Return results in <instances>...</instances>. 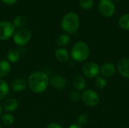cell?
Instances as JSON below:
<instances>
[{"mask_svg": "<svg viewBox=\"0 0 129 128\" xmlns=\"http://www.w3.org/2000/svg\"><path fill=\"white\" fill-rule=\"evenodd\" d=\"M32 34L31 32L26 28L18 29L15 31L13 35L14 42L18 46H23L26 45L31 39Z\"/></svg>", "mask_w": 129, "mask_h": 128, "instance_id": "5", "label": "cell"}, {"mask_svg": "<svg viewBox=\"0 0 129 128\" xmlns=\"http://www.w3.org/2000/svg\"><path fill=\"white\" fill-rule=\"evenodd\" d=\"M79 26V18L77 14L69 12L66 14L61 20V28L67 33L76 32Z\"/></svg>", "mask_w": 129, "mask_h": 128, "instance_id": "3", "label": "cell"}, {"mask_svg": "<svg viewBox=\"0 0 129 128\" xmlns=\"http://www.w3.org/2000/svg\"><path fill=\"white\" fill-rule=\"evenodd\" d=\"M116 72V66L112 63H105L102 65L100 69V72L103 75V77L110 78L115 75Z\"/></svg>", "mask_w": 129, "mask_h": 128, "instance_id": "10", "label": "cell"}, {"mask_svg": "<svg viewBox=\"0 0 129 128\" xmlns=\"http://www.w3.org/2000/svg\"><path fill=\"white\" fill-rule=\"evenodd\" d=\"M100 66L94 62L85 63L82 66V72L85 76L89 78L98 77L100 74Z\"/></svg>", "mask_w": 129, "mask_h": 128, "instance_id": "8", "label": "cell"}, {"mask_svg": "<svg viewBox=\"0 0 129 128\" xmlns=\"http://www.w3.org/2000/svg\"><path fill=\"white\" fill-rule=\"evenodd\" d=\"M1 1L7 5H13L17 2V0H1Z\"/></svg>", "mask_w": 129, "mask_h": 128, "instance_id": "28", "label": "cell"}, {"mask_svg": "<svg viewBox=\"0 0 129 128\" xmlns=\"http://www.w3.org/2000/svg\"><path fill=\"white\" fill-rule=\"evenodd\" d=\"M119 25L123 29L129 31V13L122 15L119 20Z\"/></svg>", "mask_w": 129, "mask_h": 128, "instance_id": "22", "label": "cell"}, {"mask_svg": "<svg viewBox=\"0 0 129 128\" xmlns=\"http://www.w3.org/2000/svg\"><path fill=\"white\" fill-rule=\"evenodd\" d=\"M73 84L74 88L77 91H85V89L86 88V81L82 76L77 75L74 78V79L73 81Z\"/></svg>", "mask_w": 129, "mask_h": 128, "instance_id": "16", "label": "cell"}, {"mask_svg": "<svg viewBox=\"0 0 129 128\" xmlns=\"http://www.w3.org/2000/svg\"><path fill=\"white\" fill-rule=\"evenodd\" d=\"M79 5L84 10H89L94 6V0H79Z\"/></svg>", "mask_w": 129, "mask_h": 128, "instance_id": "24", "label": "cell"}, {"mask_svg": "<svg viewBox=\"0 0 129 128\" xmlns=\"http://www.w3.org/2000/svg\"><path fill=\"white\" fill-rule=\"evenodd\" d=\"M0 128H2V125H1V124H0Z\"/></svg>", "mask_w": 129, "mask_h": 128, "instance_id": "31", "label": "cell"}, {"mask_svg": "<svg viewBox=\"0 0 129 128\" xmlns=\"http://www.w3.org/2000/svg\"><path fill=\"white\" fill-rule=\"evenodd\" d=\"M122 128H129V127H122Z\"/></svg>", "mask_w": 129, "mask_h": 128, "instance_id": "32", "label": "cell"}, {"mask_svg": "<svg viewBox=\"0 0 129 128\" xmlns=\"http://www.w3.org/2000/svg\"><path fill=\"white\" fill-rule=\"evenodd\" d=\"M98 11L104 17H111L116 11V7L112 0H100L98 3Z\"/></svg>", "mask_w": 129, "mask_h": 128, "instance_id": "6", "label": "cell"}, {"mask_svg": "<svg viewBox=\"0 0 129 128\" xmlns=\"http://www.w3.org/2000/svg\"><path fill=\"white\" fill-rule=\"evenodd\" d=\"M116 68L122 76L129 78V58L120 59L117 63Z\"/></svg>", "mask_w": 129, "mask_h": 128, "instance_id": "9", "label": "cell"}, {"mask_svg": "<svg viewBox=\"0 0 129 128\" xmlns=\"http://www.w3.org/2000/svg\"><path fill=\"white\" fill-rule=\"evenodd\" d=\"M90 54V48L88 45L83 41H79L74 44L71 49L70 56L76 62H83L86 60Z\"/></svg>", "mask_w": 129, "mask_h": 128, "instance_id": "2", "label": "cell"}, {"mask_svg": "<svg viewBox=\"0 0 129 128\" xmlns=\"http://www.w3.org/2000/svg\"><path fill=\"white\" fill-rule=\"evenodd\" d=\"M55 41H56V44L58 46H60V48L61 47H64V46L67 45L70 43V37L67 34H60V35H59L57 37Z\"/></svg>", "mask_w": 129, "mask_h": 128, "instance_id": "19", "label": "cell"}, {"mask_svg": "<svg viewBox=\"0 0 129 128\" xmlns=\"http://www.w3.org/2000/svg\"><path fill=\"white\" fill-rule=\"evenodd\" d=\"M68 128H83V127H82V126L79 125L78 124H73L70 125Z\"/></svg>", "mask_w": 129, "mask_h": 128, "instance_id": "29", "label": "cell"}, {"mask_svg": "<svg viewBox=\"0 0 129 128\" xmlns=\"http://www.w3.org/2000/svg\"><path fill=\"white\" fill-rule=\"evenodd\" d=\"M27 87V82L23 78H16L11 84V88L15 92H22Z\"/></svg>", "mask_w": 129, "mask_h": 128, "instance_id": "13", "label": "cell"}, {"mask_svg": "<svg viewBox=\"0 0 129 128\" xmlns=\"http://www.w3.org/2000/svg\"><path fill=\"white\" fill-rule=\"evenodd\" d=\"M83 103L88 107H95L100 103V97L98 94L91 89L85 90L82 94V99Z\"/></svg>", "mask_w": 129, "mask_h": 128, "instance_id": "4", "label": "cell"}, {"mask_svg": "<svg viewBox=\"0 0 129 128\" xmlns=\"http://www.w3.org/2000/svg\"><path fill=\"white\" fill-rule=\"evenodd\" d=\"M15 32V27L9 21L0 22V40L5 41L11 38Z\"/></svg>", "mask_w": 129, "mask_h": 128, "instance_id": "7", "label": "cell"}, {"mask_svg": "<svg viewBox=\"0 0 129 128\" xmlns=\"http://www.w3.org/2000/svg\"><path fill=\"white\" fill-rule=\"evenodd\" d=\"M116 1H120V0H116Z\"/></svg>", "mask_w": 129, "mask_h": 128, "instance_id": "33", "label": "cell"}, {"mask_svg": "<svg viewBox=\"0 0 129 128\" xmlns=\"http://www.w3.org/2000/svg\"><path fill=\"white\" fill-rule=\"evenodd\" d=\"M3 106H2V105L0 103V118L2 117V115H3Z\"/></svg>", "mask_w": 129, "mask_h": 128, "instance_id": "30", "label": "cell"}, {"mask_svg": "<svg viewBox=\"0 0 129 128\" xmlns=\"http://www.w3.org/2000/svg\"><path fill=\"white\" fill-rule=\"evenodd\" d=\"M78 121V124L80 126H85L86 124H88V117L86 114H82L78 117L77 119Z\"/></svg>", "mask_w": 129, "mask_h": 128, "instance_id": "26", "label": "cell"}, {"mask_svg": "<svg viewBox=\"0 0 129 128\" xmlns=\"http://www.w3.org/2000/svg\"><path fill=\"white\" fill-rule=\"evenodd\" d=\"M11 70V63L6 60H0V79H2L8 75Z\"/></svg>", "mask_w": 129, "mask_h": 128, "instance_id": "15", "label": "cell"}, {"mask_svg": "<svg viewBox=\"0 0 129 128\" xmlns=\"http://www.w3.org/2000/svg\"><path fill=\"white\" fill-rule=\"evenodd\" d=\"M20 53L16 49H10L7 53V58L10 63H15L20 60Z\"/></svg>", "mask_w": 129, "mask_h": 128, "instance_id": "18", "label": "cell"}, {"mask_svg": "<svg viewBox=\"0 0 129 128\" xmlns=\"http://www.w3.org/2000/svg\"><path fill=\"white\" fill-rule=\"evenodd\" d=\"M69 98H70L71 102L77 103L82 99V94L79 91H71L70 95H69Z\"/></svg>", "mask_w": 129, "mask_h": 128, "instance_id": "25", "label": "cell"}, {"mask_svg": "<svg viewBox=\"0 0 129 128\" xmlns=\"http://www.w3.org/2000/svg\"><path fill=\"white\" fill-rule=\"evenodd\" d=\"M54 55H55L56 59L61 63L68 61L70 57V54L69 51L64 48H57L54 51Z\"/></svg>", "mask_w": 129, "mask_h": 128, "instance_id": "12", "label": "cell"}, {"mask_svg": "<svg viewBox=\"0 0 129 128\" xmlns=\"http://www.w3.org/2000/svg\"><path fill=\"white\" fill-rule=\"evenodd\" d=\"M10 87L6 81L0 79V100L6 97L9 93Z\"/></svg>", "mask_w": 129, "mask_h": 128, "instance_id": "17", "label": "cell"}, {"mask_svg": "<svg viewBox=\"0 0 129 128\" xmlns=\"http://www.w3.org/2000/svg\"><path fill=\"white\" fill-rule=\"evenodd\" d=\"M49 84L56 90H62L67 85V81L64 77L61 75H55L50 79Z\"/></svg>", "mask_w": 129, "mask_h": 128, "instance_id": "11", "label": "cell"}, {"mask_svg": "<svg viewBox=\"0 0 129 128\" xmlns=\"http://www.w3.org/2000/svg\"><path fill=\"white\" fill-rule=\"evenodd\" d=\"M2 106L3 109H5L8 113H11L16 111L18 108V101L14 98H8L5 101Z\"/></svg>", "mask_w": 129, "mask_h": 128, "instance_id": "14", "label": "cell"}, {"mask_svg": "<svg viewBox=\"0 0 129 128\" xmlns=\"http://www.w3.org/2000/svg\"><path fill=\"white\" fill-rule=\"evenodd\" d=\"M26 23V19L24 16H22V15L17 16L14 19V22H13V25L14 26V27L18 28V29L23 28Z\"/></svg>", "mask_w": 129, "mask_h": 128, "instance_id": "21", "label": "cell"}, {"mask_svg": "<svg viewBox=\"0 0 129 128\" xmlns=\"http://www.w3.org/2000/svg\"><path fill=\"white\" fill-rule=\"evenodd\" d=\"M47 128H63V127L59 124L58 123H56V122H52V123H50L48 126Z\"/></svg>", "mask_w": 129, "mask_h": 128, "instance_id": "27", "label": "cell"}, {"mask_svg": "<svg viewBox=\"0 0 129 128\" xmlns=\"http://www.w3.org/2000/svg\"><path fill=\"white\" fill-rule=\"evenodd\" d=\"M1 121L5 125V126H11L14 123L15 118L13 116L12 114L11 113H5L2 115L1 117Z\"/></svg>", "mask_w": 129, "mask_h": 128, "instance_id": "20", "label": "cell"}, {"mask_svg": "<svg viewBox=\"0 0 129 128\" xmlns=\"http://www.w3.org/2000/svg\"><path fill=\"white\" fill-rule=\"evenodd\" d=\"M50 83L48 75L42 72L36 71L30 74L27 81V86L35 94H42L46 91Z\"/></svg>", "mask_w": 129, "mask_h": 128, "instance_id": "1", "label": "cell"}, {"mask_svg": "<svg viewBox=\"0 0 129 128\" xmlns=\"http://www.w3.org/2000/svg\"><path fill=\"white\" fill-rule=\"evenodd\" d=\"M107 84V81L106 80V78L103 76H98L96 78L95 80V86L97 87L98 89L102 90L104 88H106Z\"/></svg>", "mask_w": 129, "mask_h": 128, "instance_id": "23", "label": "cell"}]
</instances>
